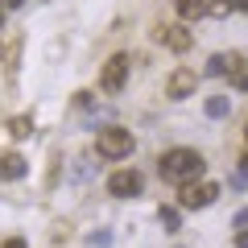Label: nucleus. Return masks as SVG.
<instances>
[{
	"label": "nucleus",
	"instance_id": "obj_1",
	"mask_svg": "<svg viewBox=\"0 0 248 248\" xmlns=\"http://www.w3.org/2000/svg\"><path fill=\"white\" fill-rule=\"evenodd\" d=\"M203 170H207V161H203L199 149H166L161 161H157V174L166 178V182H178V186L203 178Z\"/></svg>",
	"mask_w": 248,
	"mask_h": 248
},
{
	"label": "nucleus",
	"instance_id": "obj_2",
	"mask_svg": "<svg viewBox=\"0 0 248 248\" xmlns=\"http://www.w3.org/2000/svg\"><path fill=\"white\" fill-rule=\"evenodd\" d=\"M95 149L104 153V157H112V161H120V157H128L133 153V133L128 128H99V137H95Z\"/></svg>",
	"mask_w": 248,
	"mask_h": 248
},
{
	"label": "nucleus",
	"instance_id": "obj_3",
	"mask_svg": "<svg viewBox=\"0 0 248 248\" xmlns=\"http://www.w3.org/2000/svg\"><path fill=\"white\" fill-rule=\"evenodd\" d=\"M215 199H219V186L215 182H182L178 207H182V211H199V207H211Z\"/></svg>",
	"mask_w": 248,
	"mask_h": 248
},
{
	"label": "nucleus",
	"instance_id": "obj_4",
	"mask_svg": "<svg viewBox=\"0 0 248 248\" xmlns=\"http://www.w3.org/2000/svg\"><path fill=\"white\" fill-rule=\"evenodd\" d=\"M124 79H128V54H112V58L104 62V71H99V87H104L108 95H116V91L124 87Z\"/></svg>",
	"mask_w": 248,
	"mask_h": 248
},
{
	"label": "nucleus",
	"instance_id": "obj_5",
	"mask_svg": "<svg viewBox=\"0 0 248 248\" xmlns=\"http://www.w3.org/2000/svg\"><path fill=\"white\" fill-rule=\"evenodd\" d=\"M141 190H145L141 170H116V174L108 178V195H116V199H133V195H141Z\"/></svg>",
	"mask_w": 248,
	"mask_h": 248
},
{
	"label": "nucleus",
	"instance_id": "obj_6",
	"mask_svg": "<svg viewBox=\"0 0 248 248\" xmlns=\"http://www.w3.org/2000/svg\"><path fill=\"white\" fill-rule=\"evenodd\" d=\"M195 87H199V75L190 71V66H178V71L170 75V83H166V95L170 99H186Z\"/></svg>",
	"mask_w": 248,
	"mask_h": 248
},
{
	"label": "nucleus",
	"instance_id": "obj_7",
	"mask_svg": "<svg viewBox=\"0 0 248 248\" xmlns=\"http://www.w3.org/2000/svg\"><path fill=\"white\" fill-rule=\"evenodd\" d=\"M157 42L170 46L174 54H186L190 46H195V37H190V29H186V25H161L157 29Z\"/></svg>",
	"mask_w": 248,
	"mask_h": 248
},
{
	"label": "nucleus",
	"instance_id": "obj_8",
	"mask_svg": "<svg viewBox=\"0 0 248 248\" xmlns=\"http://www.w3.org/2000/svg\"><path fill=\"white\" fill-rule=\"evenodd\" d=\"M29 161L21 157V153H0V182H17V178H25Z\"/></svg>",
	"mask_w": 248,
	"mask_h": 248
},
{
	"label": "nucleus",
	"instance_id": "obj_9",
	"mask_svg": "<svg viewBox=\"0 0 248 248\" xmlns=\"http://www.w3.org/2000/svg\"><path fill=\"white\" fill-rule=\"evenodd\" d=\"M203 112L211 116V120H223V116H232V99H228V95H207Z\"/></svg>",
	"mask_w": 248,
	"mask_h": 248
},
{
	"label": "nucleus",
	"instance_id": "obj_10",
	"mask_svg": "<svg viewBox=\"0 0 248 248\" xmlns=\"http://www.w3.org/2000/svg\"><path fill=\"white\" fill-rule=\"evenodd\" d=\"M207 9H211V0H178V17H182V21H195V17H203Z\"/></svg>",
	"mask_w": 248,
	"mask_h": 248
},
{
	"label": "nucleus",
	"instance_id": "obj_11",
	"mask_svg": "<svg viewBox=\"0 0 248 248\" xmlns=\"http://www.w3.org/2000/svg\"><path fill=\"white\" fill-rule=\"evenodd\" d=\"M232 87H236V91H248V62L244 58H232Z\"/></svg>",
	"mask_w": 248,
	"mask_h": 248
},
{
	"label": "nucleus",
	"instance_id": "obj_12",
	"mask_svg": "<svg viewBox=\"0 0 248 248\" xmlns=\"http://www.w3.org/2000/svg\"><path fill=\"white\" fill-rule=\"evenodd\" d=\"M9 133L17 137V141L33 137V116H13V120H9Z\"/></svg>",
	"mask_w": 248,
	"mask_h": 248
},
{
	"label": "nucleus",
	"instance_id": "obj_13",
	"mask_svg": "<svg viewBox=\"0 0 248 248\" xmlns=\"http://www.w3.org/2000/svg\"><path fill=\"white\" fill-rule=\"evenodd\" d=\"M157 219H161V228H166V232H178V228H182V211H178V207H161Z\"/></svg>",
	"mask_w": 248,
	"mask_h": 248
},
{
	"label": "nucleus",
	"instance_id": "obj_14",
	"mask_svg": "<svg viewBox=\"0 0 248 248\" xmlns=\"http://www.w3.org/2000/svg\"><path fill=\"white\" fill-rule=\"evenodd\" d=\"M203 75H207V79H215V75H228V58H223V54H215V58L203 66Z\"/></svg>",
	"mask_w": 248,
	"mask_h": 248
},
{
	"label": "nucleus",
	"instance_id": "obj_15",
	"mask_svg": "<svg viewBox=\"0 0 248 248\" xmlns=\"http://www.w3.org/2000/svg\"><path fill=\"white\" fill-rule=\"evenodd\" d=\"M91 244H95V248H108V244H112V232H108V228L91 232Z\"/></svg>",
	"mask_w": 248,
	"mask_h": 248
},
{
	"label": "nucleus",
	"instance_id": "obj_16",
	"mask_svg": "<svg viewBox=\"0 0 248 248\" xmlns=\"http://www.w3.org/2000/svg\"><path fill=\"white\" fill-rule=\"evenodd\" d=\"M91 174V161H75V178H79V182H83V178H87Z\"/></svg>",
	"mask_w": 248,
	"mask_h": 248
},
{
	"label": "nucleus",
	"instance_id": "obj_17",
	"mask_svg": "<svg viewBox=\"0 0 248 248\" xmlns=\"http://www.w3.org/2000/svg\"><path fill=\"white\" fill-rule=\"evenodd\" d=\"M232 244H236V248H248V228H240V232H236V240H232Z\"/></svg>",
	"mask_w": 248,
	"mask_h": 248
},
{
	"label": "nucleus",
	"instance_id": "obj_18",
	"mask_svg": "<svg viewBox=\"0 0 248 248\" xmlns=\"http://www.w3.org/2000/svg\"><path fill=\"white\" fill-rule=\"evenodd\" d=\"M4 248H29V244H25L21 236H9V240H4Z\"/></svg>",
	"mask_w": 248,
	"mask_h": 248
},
{
	"label": "nucleus",
	"instance_id": "obj_19",
	"mask_svg": "<svg viewBox=\"0 0 248 248\" xmlns=\"http://www.w3.org/2000/svg\"><path fill=\"white\" fill-rule=\"evenodd\" d=\"M232 9H240V13H248V0H228Z\"/></svg>",
	"mask_w": 248,
	"mask_h": 248
},
{
	"label": "nucleus",
	"instance_id": "obj_20",
	"mask_svg": "<svg viewBox=\"0 0 248 248\" xmlns=\"http://www.w3.org/2000/svg\"><path fill=\"white\" fill-rule=\"evenodd\" d=\"M240 174L248 178V153H244V157H240Z\"/></svg>",
	"mask_w": 248,
	"mask_h": 248
},
{
	"label": "nucleus",
	"instance_id": "obj_21",
	"mask_svg": "<svg viewBox=\"0 0 248 248\" xmlns=\"http://www.w3.org/2000/svg\"><path fill=\"white\" fill-rule=\"evenodd\" d=\"M0 25H4V0H0Z\"/></svg>",
	"mask_w": 248,
	"mask_h": 248
},
{
	"label": "nucleus",
	"instance_id": "obj_22",
	"mask_svg": "<svg viewBox=\"0 0 248 248\" xmlns=\"http://www.w3.org/2000/svg\"><path fill=\"white\" fill-rule=\"evenodd\" d=\"M244 133H248V128H244Z\"/></svg>",
	"mask_w": 248,
	"mask_h": 248
}]
</instances>
